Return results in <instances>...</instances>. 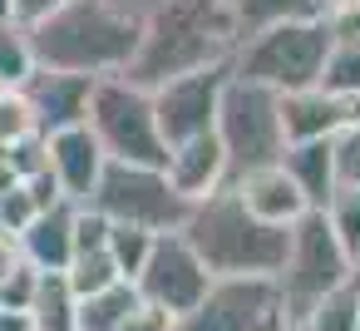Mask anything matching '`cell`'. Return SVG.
<instances>
[{
    "label": "cell",
    "instance_id": "obj_1",
    "mask_svg": "<svg viewBox=\"0 0 360 331\" xmlns=\"http://www.w3.org/2000/svg\"><path fill=\"white\" fill-rule=\"evenodd\" d=\"M148 11L153 0H65L25 25L35 65L75 75H124Z\"/></svg>",
    "mask_w": 360,
    "mask_h": 331
},
{
    "label": "cell",
    "instance_id": "obj_2",
    "mask_svg": "<svg viewBox=\"0 0 360 331\" xmlns=\"http://www.w3.org/2000/svg\"><path fill=\"white\" fill-rule=\"evenodd\" d=\"M232 50H237L232 0H153L124 80H134L143 89H158L173 75L227 65Z\"/></svg>",
    "mask_w": 360,
    "mask_h": 331
},
{
    "label": "cell",
    "instance_id": "obj_3",
    "mask_svg": "<svg viewBox=\"0 0 360 331\" xmlns=\"http://www.w3.org/2000/svg\"><path fill=\"white\" fill-rule=\"evenodd\" d=\"M178 232L188 237V247L202 257L212 277H276L291 247V227L252 218L232 183L198 198Z\"/></svg>",
    "mask_w": 360,
    "mask_h": 331
},
{
    "label": "cell",
    "instance_id": "obj_4",
    "mask_svg": "<svg viewBox=\"0 0 360 331\" xmlns=\"http://www.w3.org/2000/svg\"><path fill=\"white\" fill-rule=\"evenodd\" d=\"M326 55H330V30L321 15H311V20H286V25H266L257 35H242L227 65L237 80H252V85L286 94V89L321 85Z\"/></svg>",
    "mask_w": 360,
    "mask_h": 331
},
{
    "label": "cell",
    "instance_id": "obj_5",
    "mask_svg": "<svg viewBox=\"0 0 360 331\" xmlns=\"http://www.w3.org/2000/svg\"><path fill=\"white\" fill-rule=\"evenodd\" d=\"M104 149V158L114 163H143V168H163L168 163V144L158 134L153 119V94L124 75H99L94 94H89V119H84Z\"/></svg>",
    "mask_w": 360,
    "mask_h": 331
},
{
    "label": "cell",
    "instance_id": "obj_6",
    "mask_svg": "<svg viewBox=\"0 0 360 331\" xmlns=\"http://www.w3.org/2000/svg\"><path fill=\"white\" fill-rule=\"evenodd\" d=\"M212 134L222 139V154H227L232 178L247 173V168H262V163H281V154H286L281 94L266 89V85H252V80L227 75Z\"/></svg>",
    "mask_w": 360,
    "mask_h": 331
},
{
    "label": "cell",
    "instance_id": "obj_7",
    "mask_svg": "<svg viewBox=\"0 0 360 331\" xmlns=\"http://www.w3.org/2000/svg\"><path fill=\"white\" fill-rule=\"evenodd\" d=\"M355 272V257L340 247V237L330 232L326 213L311 208L306 218L291 223V247H286V262L276 272V287H281V306H286V321H301L311 311L316 296H326L335 282H345Z\"/></svg>",
    "mask_w": 360,
    "mask_h": 331
},
{
    "label": "cell",
    "instance_id": "obj_8",
    "mask_svg": "<svg viewBox=\"0 0 360 331\" xmlns=\"http://www.w3.org/2000/svg\"><path fill=\"white\" fill-rule=\"evenodd\" d=\"M89 208H99L109 223H134L148 232H178L188 218V198L168 183L163 168H143V163H104Z\"/></svg>",
    "mask_w": 360,
    "mask_h": 331
},
{
    "label": "cell",
    "instance_id": "obj_9",
    "mask_svg": "<svg viewBox=\"0 0 360 331\" xmlns=\"http://www.w3.org/2000/svg\"><path fill=\"white\" fill-rule=\"evenodd\" d=\"M286 306L276 277H212L202 301L173 316V331H281Z\"/></svg>",
    "mask_w": 360,
    "mask_h": 331
},
{
    "label": "cell",
    "instance_id": "obj_10",
    "mask_svg": "<svg viewBox=\"0 0 360 331\" xmlns=\"http://www.w3.org/2000/svg\"><path fill=\"white\" fill-rule=\"evenodd\" d=\"M227 75H232V65H207V70H188V75H173L158 89H148L153 94V119H158V134H163L168 149L193 139V134H207L217 124Z\"/></svg>",
    "mask_w": 360,
    "mask_h": 331
},
{
    "label": "cell",
    "instance_id": "obj_11",
    "mask_svg": "<svg viewBox=\"0 0 360 331\" xmlns=\"http://www.w3.org/2000/svg\"><path fill=\"white\" fill-rule=\"evenodd\" d=\"M207 282H212V272L202 267V257L188 247L183 232H158V237H153V252H148V262H143V272L134 277L139 296L153 301V306H163L168 316L193 311V306L202 301Z\"/></svg>",
    "mask_w": 360,
    "mask_h": 331
},
{
    "label": "cell",
    "instance_id": "obj_12",
    "mask_svg": "<svg viewBox=\"0 0 360 331\" xmlns=\"http://www.w3.org/2000/svg\"><path fill=\"white\" fill-rule=\"evenodd\" d=\"M94 80H99V75H75V70H45V65H35V75H30L20 89H25V99L35 104L40 134H55V129H70V124H84V119H89Z\"/></svg>",
    "mask_w": 360,
    "mask_h": 331
},
{
    "label": "cell",
    "instance_id": "obj_13",
    "mask_svg": "<svg viewBox=\"0 0 360 331\" xmlns=\"http://www.w3.org/2000/svg\"><path fill=\"white\" fill-rule=\"evenodd\" d=\"M350 119H360V99L330 94L326 85H306V89H286V94H281V129H286V144H301V139H335Z\"/></svg>",
    "mask_w": 360,
    "mask_h": 331
},
{
    "label": "cell",
    "instance_id": "obj_14",
    "mask_svg": "<svg viewBox=\"0 0 360 331\" xmlns=\"http://www.w3.org/2000/svg\"><path fill=\"white\" fill-rule=\"evenodd\" d=\"M45 149H50V173L60 178L65 198L70 203H89L94 198V183H99V173L109 163L104 149H99V139H94V129L89 124L55 129V134H45Z\"/></svg>",
    "mask_w": 360,
    "mask_h": 331
},
{
    "label": "cell",
    "instance_id": "obj_15",
    "mask_svg": "<svg viewBox=\"0 0 360 331\" xmlns=\"http://www.w3.org/2000/svg\"><path fill=\"white\" fill-rule=\"evenodd\" d=\"M227 183L237 188L242 208H247L252 218H262V223L291 227L296 218H306V213H311L306 193L296 188V178H291V173H286L281 163H262V168H247V173L227 178Z\"/></svg>",
    "mask_w": 360,
    "mask_h": 331
},
{
    "label": "cell",
    "instance_id": "obj_16",
    "mask_svg": "<svg viewBox=\"0 0 360 331\" xmlns=\"http://www.w3.org/2000/svg\"><path fill=\"white\" fill-rule=\"evenodd\" d=\"M163 173H168V183H173L188 203H198V198L217 193V188L232 178L227 154H222V139H217L212 129H207V134H193V139H183V144H173V149H168Z\"/></svg>",
    "mask_w": 360,
    "mask_h": 331
},
{
    "label": "cell",
    "instance_id": "obj_17",
    "mask_svg": "<svg viewBox=\"0 0 360 331\" xmlns=\"http://www.w3.org/2000/svg\"><path fill=\"white\" fill-rule=\"evenodd\" d=\"M20 252L40 272H65L70 257H75V203L65 198L55 208H40L20 232Z\"/></svg>",
    "mask_w": 360,
    "mask_h": 331
},
{
    "label": "cell",
    "instance_id": "obj_18",
    "mask_svg": "<svg viewBox=\"0 0 360 331\" xmlns=\"http://www.w3.org/2000/svg\"><path fill=\"white\" fill-rule=\"evenodd\" d=\"M281 168L296 178V188L306 193L311 208H326V203H330V193H335V149H330V139H301V144H286Z\"/></svg>",
    "mask_w": 360,
    "mask_h": 331
},
{
    "label": "cell",
    "instance_id": "obj_19",
    "mask_svg": "<svg viewBox=\"0 0 360 331\" xmlns=\"http://www.w3.org/2000/svg\"><path fill=\"white\" fill-rule=\"evenodd\" d=\"M30 331H75V316H79V296L70 287L65 272H40L35 282V296H30Z\"/></svg>",
    "mask_w": 360,
    "mask_h": 331
},
{
    "label": "cell",
    "instance_id": "obj_20",
    "mask_svg": "<svg viewBox=\"0 0 360 331\" xmlns=\"http://www.w3.org/2000/svg\"><path fill=\"white\" fill-rule=\"evenodd\" d=\"M301 326L306 331H355L360 326V267L345 282H335L326 296H316L311 311L301 316Z\"/></svg>",
    "mask_w": 360,
    "mask_h": 331
},
{
    "label": "cell",
    "instance_id": "obj_21",
    "mask_svg": "<svg viewBox=\"0 0 360 331\" xmlns=\"http://www.w3.org/2000/svg\"><path fill=\"white\" fill-rule=\"evenodd\" d=\"M139 287L134 282H114L94 296H79V316H75V331H119L124 316L139 306Z\"/></svg>",
    "mask_w": 360,
    "mask_h": 331
},
{
    "label": "cell",
    "instance_id": "obj_22",
    "mask_svg": "<svg viewBox=\"0 0 360 331\" xmlns=\"http://www.w3.org/2000/svg\"><path fill=\"white\" fill-rule=\"evenodd\" d=\"M326 0H232V15H237V40L257 35L266 25H286V20H311L321 15Z\"/></svg>",
    "mask_w": 360,
    "mask_h": 331
},
{
    "label": "cell",
    "instance_id": "obj_23",
    "mask_svg": "<svg viewBox=\"0 0 360 331\" xmlns=\"http://www.w3.org/2000/svg\"><path fill=\"white\" fill-rule=\"evenodd\" d=\"M153 237H158V232H148V227L109 223L104 247H109V257H114V267H119V277H124V282H134V277L143 272V262H148V252H153Z\"/></svg>",
    "mask_w": 360,
    "mask_h": 331
},
{
    "label": "cell",
    "instance_id": "obj_24",
    "mask_svg": "<svg viewBox=\"0 0 360 331\" xmlns=\"http://www.w3.org/2000/svg\"><path fill=\"white\" fill-rule=\"evenodd\" d=\"M65 277H70L75 296H94V292H104V287L124 282V277H119V267H114V257H109V247L75 252V257H70V267H65Z\"/></svg>",
    "mask_w": 360,
    "mask_h": 331
},
{
    "label": "cell",
    "instance_id": "obj_25",
    "mask_svg": "<svg viewBox=\"0 0 360 331\" xmlns=\"http://www.w3.org/2000/svg\"><path fill=\"white\" fill-rule=\"evenodd\" d=\"M321 213H326L330 232L340 237V247L350 257H360V183H335V193Z\"/></svg>",
    "mask_w": 360,
    "mask_h": 331
},
{
    "label": "cell",
    "instance_id": "obj_26",
    "mask_svg": "<svg viewBox=\"0 0 360 331\" xmlns=\"http://www.w3.org/2000/svg\"><path fill=\"white\" fill-rule=\"evenodd\" d=\"M35 75L30 30L20 20H0V85H25Z\"/></svg>",
    "mask_w": 360,
    "mask_h": 331
},
{
    "label": "cell",
    "instance_id": "obj_27",
    "mask_svg": "<svg viewBox=\"0 0 360 331\" xmlns=\"http://www.w3.org/2000/svg\"><path fill=\"white\" fill-rule=\"evenodd\" d=\"M321 85H326L330 94L360 99V35H355V40H330V55H326V70H321Z\"/></svg>",
    "mask_w": 360,
    "mask_h": 331
},
{
    "label": "cell",
    "instance_id": "obj_28",
    "mask_svg": "<svg viewBox=\"0 0 360 331\" xmlns=\"http://www.w3.org/2000/svg\"><path fill=\"white\" fill-rule=\"evenodd\" d=\"M30 134H40L35 104L25 99L20 85H6V89H0V149H11V144H20Z\"/></svg>",
    "mask_w": 360,
    "mask_h": 331
},
{
    "label": "cell",
    "instance_id": "obj_29",
    "mask_svg": "<svg viewBox=\"0 0 360 331\" xmlns=\"http://www.w3.org/2000/svg\"><path fill=\"white\" fill-rule=\"evenodd\" d=\"M35 282H40V267L20 257V262H15L6 277H0V306H6V311H30Z\"/></svg>",
    "mask_w": 360,
    "mask_h": 331
},
{
    "label": "cell",
    "instance_id": "obj_30",
    "mask_svg": "<svg viewBox=\"0 0 360 331\" xmlns=\"http://www.w3.org/2000/svg\"><path fill=\"white\" fill-rule=\"evenodd\" d=\"M330 149H335V183H360V119H350L330 139Z\"/></svg>",
    "mask_w": 360,
    "mask_h": 331
},
{
    "label": "cell",
    "instance_id": "obj_31",
    "mask_svg": "<svg viewBox=\"0 0 360 331\" xmlns=\"http://www.w3.org/2000/svg\"><path fill=\"white\" fill-rule=\"evenodd\" d=\"M40 208H35V198H30V188H25V178L11 188V193H0V232H25V223L35 218Z\"/></svg>",
    "mask_w": 360,
    "mask_h": 331
},
{
    "label": "cell",
    "instance_id": "obj_32",
    "mask_svg": "<svg viewBox=\"0 0 360 331\" xmlns=\"http://www.w3.org/2000/svg\"><path fill=\"white\" fill-rule=\"evenodd\" d=\"M119 331H173V316H168L163 306H153V301H139V306L124 316Z\"/></svg>",
    "mask_w": 360,
    "mask_h": 331
},
{
    "label": "cell",
    "instance_id": "obj_33",
    "mask_svg": "<svg viewBox=\"0 0 360 331\" xmlns=\"http://www.w3.org/2000/svg\"><path fill=\"white\" fill-rule=\"evenodd\" d=\"M55 6H65V0H15V20H20V25H30V20L50 15Z\"/></svg>",
    "mask_w": 360,
    "mask_h": 331
},
{
    "label": "cell",
    "instance_id": "obj_34",
    "mask_svg": "<svg viewBox=\"0 0 360 331\" xmlns=\"http://www.w3.org/2000/svg\"><path fill=\"white\" fill-rule=\"evenodd\" d=\"M20 257H25V252H20V237H15V232H0V277H6Z\"/></svg>",
    "mask_w": 360,
    "mask_h": 331
},
{
    "label": "cell",
    "instance_id": "obj_35",
    "mask_svg": "<svg viewBox=\"0 0 360 331\" xmlns=\"http://www.w3.org/2000/svg\"><path fill=\"white\" fill-rule=\"evenodd\" d=\"M0 331H30V316H25V311H6V306H0Z\"/></svg>",
    "mask_w": 360,
    "mask_h": 331
},
{
    "label": "cell",
    "instance_id": "obj_36",
    "mask_svg": "<svg viewBox=\"0 0 360 331\" xmlns=\"http://www.w3.org/2000/svg\"><path fill=\"white\" fill-rule=\"evenodd\" d=\"M0 20H15V0H0Z\"/></svg>",
    "mask_w": 360,
    "mask_h": 331
},
{
    "label": "cell",
    "instance_id": "obj_37",
    "mask_svg": "<svg viewBox=\"0 0 360 331\" xmlns=\"http://www.w3.org/2000/svg\"><path fill=\"white\" fill-rule=\"evenodd\" d=\"M281 331H306V326H301V321H286V326H281Z\"/></svg>",
    "mask_w": 360,
    "mask_h": 331
},
{
    "label": "cell",
    "instance_id": "obj_38",
    "mask_svg": "<svg viewBox=\"0 0 360 331\" xmlns=\"http://www.w3.org/2000/svg\"><path fill=\"white\" fill-rule=\"evenodd\" d=\"M355 267H360V257H355Z\"/></svg>",
    "mask_w": 360,
    "mask_h": 331
},
{
    "label": "cell",
    "instance_id": "obj_39",
    "mask_svg": "<svg viewBox=\"0 0 360 331\" xmlns=\"http://www.w3.org/2000/svg\"><path fill=\"white\" fill-rule=\"evenodd\" d=\"M0 89H6V85H0Z\"/></svg>",
    "mask_w": 360,
    "mask_h": 331
},
{
    "label": "cell",
    "instance_id": "obj_40",
    "mask_svg": "<svg viewBox=\"0 0 360 331\" xmlns=\"http://www.w3.org/2000/svg\"><path fill=\"white\" fill-rule=\"evenodd\" d=\"M355 6H360V0H355Z\"/></svg>",
    "mask_w": 360,
    "mask_h": 331
},
{
    "label": "cell",
    "instance_id": "obj_41",
    "mask_svg": "<svg viewBox=\"0 0 360 331\" xmlns=\"http://www.w3.org/2000/svg\"><path fill=\"white\" fill-rule=\"evenodd\" d=\"M355 331H360V326H355Z\"/></svg>",
    "mask_w": 360,
    "mask_h": 331
}]
</instances>
